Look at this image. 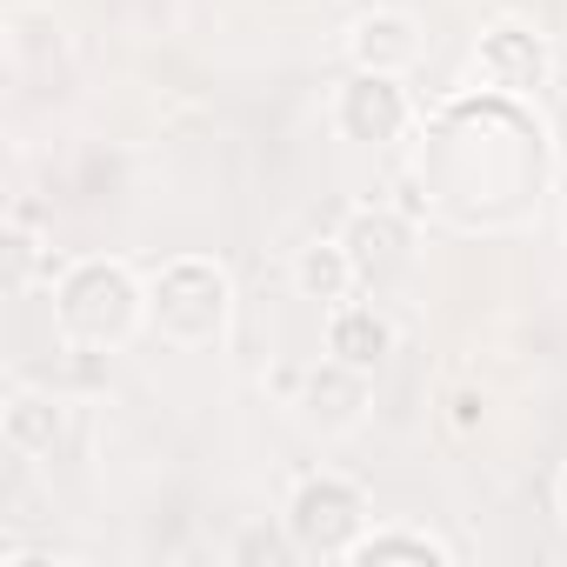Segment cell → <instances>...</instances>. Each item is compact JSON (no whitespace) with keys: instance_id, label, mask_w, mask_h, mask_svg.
Segmentation results:
<instances>
[{"instance_id":"1","label":"cell","mask_w":567,"mask_h":567,"mask_svg":"<svg viewBox=\"0 0 567 567\" xmlns=\"http://www.w3.org/2000/svg\"><path fill=\"white\" fill-rule=\"evenodd\" d=\"M414 174L427 181L434 214H447L461 227H514L547 187V134H540L534 101H507L494 147H474V121H467L461 94L441 101L434 127L421 134Z\"/></svg>"},{"instance_id":"2","label":"cell","mask_w":567,"mask_h":567,"mask_svg":"<svg viewBox=\"0 0 567 567\" xmlns=\"http://www.w3.org/2000/svg\"><path fill=\"white\" fill-rule=\"evenodd\" d=\"M54 334L74 354H121L134 334H147V280L121 254H81L54 280Z\"/></svg>"},{"instance_id":"3","label":"cell","mask_w":567,"mask_h":567,"mask_svg":"<svg viewBox=\"0 0 567 567\" xmlns=\"http://www.w3.org/2000/svg\"><path fill=\"white\" fill-rule=\"evenodd\" d=\"M234 321V274L214 254H174L147 274V334L181 348V354H207L227 341Z\"/></svg>"},{"instance_id":"4","label":"cell","mask_w":567,"mask_h":567,"mask_svg":"<svg viewBox=\"0 0 567 567\" xmlns=\"http://www.w3.org/2000/svg\"><path fill=\"white\" fill-rule=\"evenodd\" d=\"M280 527H288L295 554L301 560H348L354 540L374 527V507H368V487L334 474V467H315L288 487V507H280Z\"/></svg>"},{"instance_id":"5","label":"cell","mask_w":567,"mask_h":567,"mask_svg":"<svg viewBox=\"0 0 567 567\" xmlns=\"http://www.w3.org/2000/svg\"><path fill=\"white\" fill-rule=\"evenodd\" d=\"M554 74H560V54L547 48L540 28H527V21H487L481 28V41H474V87H494V94H514V101H540Z\"/></svg>"},{"instance_id":"6","label":"cell","mask_w":567,"mask_h":567,"mask_svg":"<svg viewBox=\"0 0 567 567\" xmlns=\"http://www.w3.org/2000/svg\"><path fill=\"white\" fill-rule=\"evenodd\" d=\"M328 121L348 147H394L414 127V94L401 87V74H368L348 68V81L328 101Z\"/></svg>"},{"instance_id":"7","label":"cell","mask_w":567,"mask_h":567,"mask_svg":"<svg viewBox=\"0 0 567 567\" xmlns=\"http://www.w3.org/2000/svg\"><path fill=\"white\" fill-rule=\"evenodd\" d=\"M341 240H348V254H354V274H361V288H394V280H408L414 274V240H421V220L408 214V207H388V200H361V207H348V220H341Z\"/></svg>"},{"instance_id":"8","label":"cell","mask_w":567,"mask_h":567,"mask_svg":"<svg viewBox=\"0 0 567 567\" xmlns=\"http://www.w3.org/2000/svg\"><path fill=\"white\" fill-rule=\"evenodd\" d=\"M288 408H295L315 434H354V427L368 421V408H374V374H368V368H348V361H334V354H321V361L301 368Z\"/></svg>"},{"instance_id":"9","label":"cell","mask_w":567,"mask_h":567,"mask_svg":"<svg viewBox=\"0 0 567 567\" xmlns=\"http://www.w3.org/2000/svg\"><path fill=\"white\" fill-rule=\"evenodd\" d=\"M348 68H368V74H401L408 81V68L421 61V21L414 14H401V8H368V14H354L348 21Z\"/></svg>"},{"instance_id":"10","label":"cell","mask_w":567,"mask_h":567,"mask_svg":"<svg viewBox=\"0 0 567 567\" xmlns=\"http://www.w3.org/2000/svg\"><path fill=\"white\" fill-rule=\"evenodd\" d=\"M0 441H8V454H21V461H48L68 441V401L48 394V388L14 381L8 401H0Z\"/></svg>"},{"instance_id":"11","label":"cell","mask_w":567,"mask_h":567,"mask_svg":"<svg viewBox=\"0 0 567 567\" xmlns=\"http://www.w3.org/2000/svg\"><path fill=\"white\" fill-rule=\"evenodd\" d=\"M394 348H401V328H394L388 308H374V301H341V308H328V354H334V361L381 374V368L394 361Z\"/></svg>"},{"instance_id":"12","label":"cell","mask_w":567,"mask_h":567,"mask_svg":"<svg viewBox=\"0 0 567 567\" xmlns=\"http://www.w3.org/2000/svg\"><path fill=\"white\" fill-rule=\"evenodd\" d=\"M0 41H8L14 74H54L68 61V21L48 0H14L8 21H0Z\"/></svg>"},{"instance_id":"13","label":"cell","mask_w":567,"mask_h":567,"mask_svg":"<svg viewBox=\"0 0 567 567\" xmlns=\"http://www.w3.org/2000/svg\"><path fill=\"white\" fill-rule=\"evenodd\" d=\"M295 295L301 301H315L321 315L328 308H341V301H354V288H361V274H354V254H348V240L341 234H321V240H308V247H295Z\"/></svg>"},{"instance_id":"14","label":"cell","mask_w":567,"mask_h":567,"mask_svg":"<svg viewBox=\"0 0 567 567\" xmlns=\"http://www.w3.org/2000/svg\"><path fill=\"white\" fill-rule=\"evenodd\" d=\"M354 567H447L454 547L427 527H408V520H388V527H368L348 554Z\"/></svg>"},{"instance_id":"15","label":"cell","mask_w":567,"mask_h":567,"mask_svg":"<svg viewBox=\"0 0 567 567\" xmlns=\"http://www.w3.org/2000/svg\"><path fill=\"white\" fill-rule=\"evenodd\" d=\"M234 560L247 567V560H301V554H295L288 527H247V534L234 540Z\"/></svg>"},{"instance_id":"16","label":"cell","mask_w":567,"mask_h":567,"mask_svg":"<svg viewBox=\"0 0 567 567\" xmlns=\"http://www.w3.org/2000/svg\"><path fill=\"white\" fill-rule=\"evenodd\" d=\"M447 421H454V434H474V427L487 421V401H481L474 388H454V394H447Z\"/></svg>"},{"instance_id":"17","label":"cell","mask_w":567,"mask_h":567,"mask_svg":"<svg viewBox=\"0 0 567 567\" xmlns=\"http://www.w3.org/2000/svg\"><path fill=\"white\" fill-rule=\"evenodd\" d=\"M554 507H560V520H567V467H560V481H554Z\"/></svg>"},{"instance_id":"18","label":"cell","mask_w":567,"mask_h":567,"mask_svg":"<svg viewBox=\"0 0 567 567\" xmlns=\"http://www.w3.org/2000/svg\"><path fill=\"white\" fill-rule=\"evenodd\" d=\"M560 234H567V200H560Z\"/></svg>"},{"instance_id":"19","label":"cell","mask_w":567,"mask_h":567,"mask_svg":"<svg viewBox=\"0 0 567 567\" xmlns=\"http://www.w3.org/2000/svg\"><path fill=\"white\" fill-rule=\"evenodd\" d=\"M560 68H567V41H560Z\"/></svg>"}]
</instances>
